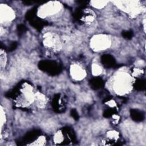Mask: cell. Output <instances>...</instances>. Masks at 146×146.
<instances>
[{"mask_svg": "<svg viewBox=\"0 0 146 146\" xmlns=\"http://www.w3.org/2000/svg\"><path fill=\"white\" fill-rule=\"evenodd\" d=\"M132 87L131 76L126 72H119L114 78L113 88L119 95H124L128 92Z\"/></svg>", "mask_w": 146, "mask_h": 146, "instance_id": "obj_1", "label": "cell"}, {"mask_svg": "<svg viewBox=\"0 0 146 146\" xmlns=\"http://www.w3.org/2000/svg\"><path fill=\"white\" fill-rule=\"evenodd\" d=\"M91 47L96 51H103L108 48L111 45L110 38L104 34L95 35L91 40Z\"/></svg>", "mask_w": 146, "mask_h": 146, "instance_id": "obj_2", "label": "cell"}, {"mask_svg": "<svg viewBox=\"0 0 146 146\" xmlns=\"http://www.w3.org/2000/svg\"><path fill=\"white\" fill-rule=\"evenodd\" d=\"M60 8L61 5L58 2H48L40 7L38 12V15L40 18H45L58 13Z\"/></svg>", "mask_w": 146, "mask_h": 146, "instance_id": "obj_3", "label": "cell"}, {"mask_svg": "<svg viewBox=\"0 0 146 146\" xmlns=\"http://www.w3.org/2000/svg\"><path fill=\"white\" fill-rule=\"evenodd\" d=\"M43 43L45 46L59 50L61 47V43L59 38L55 34L47 33L44 35Z\"/></svg>", "mask_w": 146, "mask_h": 146, "instance_id": "obj_4", "label": "cell"}, {"mask_svg": "<svg viewBox=\"0 0 146 146\" xmlns=\"http://www.w3.org/2000/svg\"><path fill=\"white\" fill-rule=\"evenodd\" d=\"M22 100H23V106H29L35 100V94L33 91V88L27 84H25L22 91Z\"/></svg>", "mask_w": 146, "mask_h": 146, "instance_id": "obj_5", "label": "cell"}, {"mask_svg": "<svg viewBox=\"0 0 146 146\" xmlns=\"http://www.w3.org/2000/svg\"><path fill=\"white\" fill-rule=\"evenodd\" d=\"M14 11L10 7L6 5H1V21H10L14 19Z\"/></svg>", "mask_w": 146, "mask_h": 146, "instance_id": "obj_6", "label": "cell"}, {"mask_svg": "<svg viewBox=\"0 0 146 146\" xmlns=\"http://www.w3.org/2000/svg\"><path fill=\"white\" fill-rule=\"evenodd\" d=\"M70 72L72 78L78 80L83 79L86 75V71L81 67L76 64H72L71 66Z\"/></svg>", "mask_w": 146, "mask_h": 146, "instance_id": "obj_7", "label": "cell"}, {"mask_svg": "<svg viewBox=\"0 0 146 146\" xmlns=\"http://www.w3.org/2000/svg\"><path fill=\"white\" fill-rule=\"evenodd\" d=\"M34 101H35L37 106L40 108L44 107L46 104V98L45 96L39 92H37L35 94Z\"/></svg>", "mask_w": 146, "mask_h": 146, "instance_id": "obj_8", "label": "cell"}, {"mask_svg": "<svg viewBox=\"0 0 146 146\" xmlns=\"http://www.w3.org/2000/svg\"><path fill=\"white\" fill-rule=\"evenodd\" d=\"M108 2L106 1H92L91 2L92 6L97 9H101L104 7Z\"/></svg>", "mask_w": 146, "mask_h": 146, "instance_id": "obj_9", "label": "cell"}, {"mask_svg": "<svg viewBox=\"0 0 146 146\" xmlns=\"http://www.w3.org/2000/svg\"><path fill=\"white\" fill-rule=\"evenodd\" d=\"M102 72V67L97 64H94L92 66V72L94 75L97 76L100 75Z\"/></svg>", "mask_w": 146, "mask_h": 146, "instance_id": "obj_10", "label": "cell"}, {"mask_svg": "<svg viewBox=\"0 0 146 146\" xmlns=\"http://www.w3.org/2000/svg\"><path fill=\"white\" fill-rule=\"evenodd\" d=\"M46 142V139L44 136L39 137L36 141H35L33 143H31L30 145H44Z\"/></svg>", "mask_w": 146, "mask_h": 146, "instance_id": "obj_11", "label": "cell"}, {"mask_svg": "<svg viewBox=\"0 0 146 146\" xmlns=\"http://www.w3.org/2000/svg\"><path fill=\"white\" fill-rule=\"evenodd\" d=\"M0 60H1V67L2 68H3L6 63V56L4 51H2V50H1V55H0Z\"/></svg>", "mask_w": 146, "mask_h": 146, "instance_id": "obj_12", "label": "cell"}, {"mask_svg": "<svg viewBox=\"0 0 146 146\" xmlns=\"http://www.w3.org/2000/svg\"><path fill=\"white\" fill-rule=\"evenodd\" d=\"M54 142L55 143H60L63 140V135L60 132H58L54 136Z\"/></svg>", "mask_w": 146, "mask_h": 146, "instance_id": "obj_13", "label": "cell"}, {"mask_svg": "<svg viewBox=\"0 0 146 146\" xmlns=\"http://www.w3.org/2000/svg\"><path fill=\"white\" fill-rule=\"evenodd\" d=\"M107 136L112 140H116L119 137V133L114 131H110L107 133Z\"/></svg>", "mask_w": 146, "mask_h": 146, "instance_id": "obj_14", "label": "cell"}, {"mask_svg": "<svg viewBox=\"0 0 146 146\" xmlns=\"http://www.w3.org/2000/svg\"><path fill=\"white\" fill-rule=\"evenodd\" d=\"M94 15L92 14H90V13L87 15L86 14L83 18V21L86 23H91L94 21Z\"/></svg>", "mask_w": 146, "mask_h": 146, "instance_id": "obj_15", "label": "cell"}, {"mask_svg": "<svg viewBox=\"0 0 146 146\" xmlns=\"http://www.w3.org/2000/svg\"><path fill=\"white\" fill-rule=\"evenodd\" d=\"M6 121V116L5 114V112L3 111L2 108L1 107V127H2L3 124L5 123Z\"/></svg>", "mask_w": 146, "mask_h": 146, "instance_id": "obj_16", "label": "cell"}, {"mask_svg": "<svg viewBox=\"0 0 146 146\" xmlns=\"http://www.w3.org/2000/svg\"><path fill=\"white\" fill-rule=\"evenodd\" d=\"M107 103L109 104V106H112V107H114L115 106V102L114 101H113V100L109 101Z\"/></svg>", "mask_w": 146, "mask_h": 146, "instance_id": "obj_17", "label": "cell"}]
</instances>
